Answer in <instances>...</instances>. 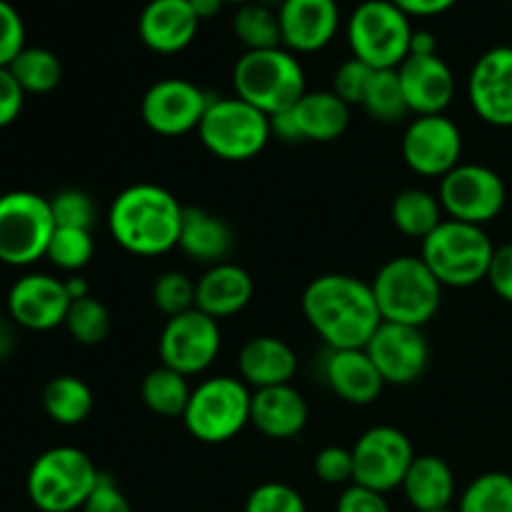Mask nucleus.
I'll return each instance as SVG.
<instances>
[{"label":"nucleus","instance_id":"nucleus-5","mask_svg":"<svg viewBox=\"0 0 512 512\" xmlns=\"http://www.w3.org/2000/svg\"><path fill=\"white\" fill-rule=\"evenodd\" d=\"M495 245L485 228L445 218L420 243V258L443 288H473L488 280Z\"/></svg>","mask_w":512,"mask_h":512},{"label":"nucleus","instance_id":"nucleus-44","mask_svg":"<svg viewBox=\"0 0 512 512\" xmlns=\"http://www.w3.org/2000/svg\"><path fill=\"white\" fill-rule=\"evenodd\" d=\"M80 512H133V508H130V500L125 498V493L118 488V483H115L110 475L100 473L98 485H95L93 493L85 500Z\"/></svg>","mask_w":512,"mask_h":512},{"label":"nucleus","instance_id":"nucleus-45","mask_svg":"<svg viewBox=\"0 0 512 512\" xmlns=\"http://www.w3.org/2000/svg\"><path fill=\"white\" fill-rule=\"evenodd\" d=\"M335 512H393V510H390L388 500H385L383 493L350 483L348 488L340 493Z\"/></svg>","mask_w":512,"mask_h":512},{"label":"nucleus","instance_id":"nucleus-50","mask_svg":"<svg viewBox=\"0 0 512 512\" xmlns=\"http://www.w3.org/2000/svg\"><path fill=\"white\" fill-rule=\"evenodd\" d=\"M410 55H438V38L430 30H415L410 40Z\"/></svg>","mask_w":512,"mask_h":512},{"label":"nucleus","instance_id":"nucleus-19","mask_svg":"<svg viewBox=\"0 0 512 512\" xmlns=\"http://www.w3.org/2000/svg\"><path fill=\"white\" fill-rule=\"evenodd\" d=\"M70 303L65 280L48 273H28L10 285L8 315L18 328L45 333L65 323Z\"/></svg>","mask_w":512,"mask_h":512},{"label":"nucleus","instance_id":"nucleus-30","mask_svg":"<svg viewBox=\"0 0 512 512\" xmlns=\"http://www.w3.org/2000/svg\"><path fill=\"white\" fill-rule=\"evenodd\" d=\"M93 390L75 375H58L43 388V410L53 423L73 428L93 413Z\"/></svg>","mask_w":512,"mask_h":512},{"label":"nucleus","instance_id":"nucleus-40","mask_svg":"<svg viewBox=\"0 0 512 512\" xmlns=\"http://www.w3.org/2000/svg\"><path fill=\"white\" fill-rule=\"evenodd\" d=\"M245 512H308V505L293 485L270 480L248 495Z\"/></svg>","mask_w":512,"mask_h":512},{"label":"nucleus","instance_id":"nucleus-2","mask_svg":"<svg viewBox=\"0 0 512 512\" xmlns=\"http://www.w3.org/2000/svg\"><path fill=\"white\" fill-rule=\"evenodd\" d=\"M183 215L185 208L170 190L155 183H135L110 203L108 230L128 253L155 258L178 248Z\"/></svg>","mask_w":512,"mask_h":512},{"label":"nucleus","instance_id":"nucleus-47","mask_svg":"<svg viewBox=\"0 0 512 512\" xmlns=\"http://www.w3.org/2000/svg\"><path fill=\"white\" fill-rule=\"evenodd\" d=\"M488 283L498 298L512 305V243L495 248L493 263L488 270Z\"/></svg>","mask_w":512,"mask_h":512},{"label":"nucleus","instance_id":"nucleus-25","mask_svg":"<svg viewBox=\"0 0 512 512\" xmlns=\"http://www.w3.org/2000/svg\"><path fill=\"white\" fill-rule=\"evenodd\" d=\"M255 285L245 268L235 263L210 265L195 283V308L215 320L243 313L253 300Z\"/></svg>","mask_w":512,"mask_h":512},{"label":"nucleus","instance_id":"nucleus-18","mask_svg":"<svg viewBox=\"0 0 512 512\" xmlns=\"http://www.w3.org/2000/svg\"><path fill=\"white\" fill-rule=\"evenodd\" d=\"M468 100L483 123L512 128V45H495L475 60Z\"/></svg>","mask_w":512,"mask_h":512},{"label":"nucleus","instance_id":"nucleus-1","mask_svg":"<svg viewBox=\"0 0 512 512\" xmlns=\"http://www.w3.org/2000/svg\"><path fill=\"white\" fill-rule=\"evenodd\" d=\"M303 315L328 350L365 348L383 323L370 283L345 273L310 280L303 293Z\"/></svg>","mask_w":512,"mask_h":512},{"label":"nucleus","instance_id":"nucleus-20","mask_svg":"<svg viewBox=\"0 0 512 512\" xmlns=\"http://www.w3.org/2000/svg\"><path fill=\"white\" fill-rule=\"evenodd\" d=\"M280 38L290 53H318L340 28L338 0H283L278 8Z\"/></svg>","mask_w":512,"mask_h":512},{"label":"nucleus","instance_id":"nucleus-29","mask_svg":"<svg viewBox=\"0 0 512 512\" xmlns=\"http://www.w3.org/2000/svg\"><path fill=\"white\" fill-rule=\"evenodd\" d=\"M390 218H393V225L400 233L423 243V240L443 223L445 213L438 195H433L430 190L423 188H408L400 190L393 198Z\"/></svg>","mask_w":512,"mask_h":512},{"label":"nucleus","instance_id":"nucleus-12","mask_svg":"<svg viewBox=\"0 0 512 512\" xmlns=\"http://www.w3.org/2000/svg\"><path fill=\"white\" fill-rule=\"evenodd\" d=\"M355 485L388 495L403 485L408 468L415 460L413 443L403 430L393 425H375L365 430L353 445Z\"/></svg>","mask_w":512,"mask_h":512},{"label":"nucleus","instance_id":"nucleus-17","mask_svg":"<svg viewBox=\"0 0 512 512\" xmlns=\"http://www.w3.org/2000/svg\"><path fill=\"white\" fill-rule=\"evenodd\" d=\"M365 353L383 375L385 385H413L425 375L430 363V345L423 328L400 323H380Z\"/></svg>","mask_w":512,"mask_h":512},{"label":"nucleus","instance_id":"nucleus-9","mask_svg":"<svg viewBox=\"0 0 512 512\" xmlns=\"http://www.w3.org/2000/svg\"><path fill=\"white\" fill-rule=\"evenodd\" d=\"M253 393L248 385L233 375H215L193 388L188 408L183 413L185 430L198 443L220 445L238 438L250 425Z\"/></svg>","mask_w":512,"mask_h":512},{"label":"nucleus","instance_id":"nucleus-14","mask_svg":"<svg viewBox=\"0 0 512 512\" xmlns=\"http://www.w3.org/2000/svg\"><path fill=\"white\" fill-rule=\"evenodd\" d=\"M403 160L415 175L445 178L463 163V133L448 115H415L403 133Z\"/></svg>","mask_w":512,"mask_h":512},{"label":"nucleus","instance_id":"nucleus-13","mask_svg":"<svg viewBox=\"0 0 512 512\" xmlns=\"http://www.w3.org/2000/svg\"><path fill=\"white\" fill-rule=\"evenodd\" d=\"M223 345L218 320L200 313L198 308L168 318L158 340V353L163 365L178 370L180 375H200L215 363Z\"/></svg>","mask_w":512,"mask_h":512},{"label":"nucleus","instance_id":"nucleus-4","mask_svg":"<svg viewBox=\"0 0 512 512\" xmlns=\"http://www.w3.org/2000/svg\"><path fill=\"white\" fill-rule=\"evenodd\" d=\"M233 88L238 98L263 110L268 118L285 113L308 93L298 55L283 45L268 50H245L233 68Z\"/></svg>","mask_w":512,"mask_h":512},{"label":"nucleus","instance_id":"nucleus-36","mask_svg":"<svg viewBox=\"0 0 512 512\" xmlns=\"http://www.w3.org/2000/svg\"><path fill=\"white\" fill-rule=\"evenodd\" d=\"M93 255H95L93 230L55 228L45 258H48L58 270H65V273L75 275L80 273L90 260H93Z\"/></svg>","mask_w":512,"mask_h":512},{"label":"nucleus","instance_id":"nucleus-32","mask_svg":"<svg viewBox=\"0 0 512 512\" xmlns=\"http://www.w3.org/2000/svg\"><path fill=\"white\" fill-rule=\"evenodd\" d=\"M8 68L25 95H45L58 88L63 80V65L58 55L38 45H25Z\"/></svg>","mask_w":512,"mask_h":512},{"label":"nucleus","instance_id":"nucleus-10","mask_svg":"<svg viewBox=\"0 0 512 512\" xmlns=\"http://www.w3.org/2000/svg\"><path fill=\"white\" fill-rule=\"evenodd\" d=\"M55 233L50 200L33 190L0 195V263L28 268L48 253Z\"/></svg>","mask_w":512,"mask_h":512},{"label":"nucleus","instance_id":"nucleus-49","mask_svg":"<svg viewBox=\"0 0 512 512\" xmlns=\"http://www.w3.org/2000/svg\"><path fill=\"white\" fill-rule=\"evenodd\" d=\"M18 335H15V323L10 315H0V360H8L15 353Z\"/></svg>","mask_w":512,"mask_h":512},{"label":"nucleus","instance_id":"nucleus-46","mask_svg":"<svg viewBox=\"0 0 512 512\" xmlns=\"http://www.w3.org/2000/svg\"><path fill=\"white\" fill-rule=\"evenodd\" d=\"M25 105V90L13 78L10 68H0V128H8L20 118Z\"/></svg>","mask_w":512,"mask_h":512},{"label":"nucleus","instance_id":"nucleus-35","mask_svg":"<svg viewBox=\"0 0 512 512\" xmlns=\"http://www.w3.org/2000/svg\"><path fill=\"white\" fill-rule=\"evenodd\" d=\"M455 512H512V475L490 470L460 493Z\"/></svg>","mask_w":512,"mask_h":512},{"label":"nucleus","instance_id":"nucleus-24","mask_svg":"<svg viewBox=\"0 0 512 512\" xmlns=\"http://www.w3.org/2000/svg\"><path fill=\"white\" fill-rule=\"evenodd\" d=\"M310 418L308 403L303 393L293 385H275V388L253 390L250 403V425L270 440L298 438Z\"/></svg>","mask_w":512,"mask_h":512},{"label":"nucleus","instance_id":"nucleus-26","mask_svg":"<svg viewBox=\"0 0 512 512\" xmlns=\"http://www.w3.org/2000/svg\"><path fill=\"white\" fill-rule=\"evenodd\" d=\"M238 373L240 380L253 390L288 385L298 373V355L285 340L258 335L240 348Z\"/></svg>","mask_w":512,"mask_h":512},{"label":"nucleus","instance_id":"nucleus-48","mask_svg":"<svg viewBox=\"0 0 512 512\" xmlns=\"http://www.w3.org/2000/svg\"><path fill=\"white\" fill-rule=\"evenodd\" d=\"M398 5L410 18H433V15L448 13L450 8L458 5V0H390Z\"/></svg>","mask_w":512,"mask_h":512},{"label":"nucleus","instance_id":"nucleus-38","mask_svg":"<svg viewBox=\"0 0 512 512\" xmlns=\"http://www.w3.org/2000/svg\"><path fill=\"white\" fill-rule=\"evenodd\" d=\"M50 200V210H53L55 228H80L93 230L95 220H98V205L88 193L78 188H68L55 193Z\"/></svg>","mask_w":512,"mask_h":512},{"label":"nucleus","instance_id":"nucleus-16","mask_svg":"<svg viewBox=\"0 0 512 512\" xmlns=\"http://www.w3.org/2000/svg\"><path fill=\"white\" fill-rule=\"evenodd\" d=\"M283 143H333L350 125V105L333 90H308L293 108L270 118Z\"/></svg>","mask_w":512,"mask_h":512},{"label":"nucleus","instance_id":"nucleus-42","mask_svg":"<svg viewBox=\"0 0 512 512\" xmlns=\"http://www.w3.org/2000/svg\"><path fill=\"white\" fill-rule=\"evenodd\" d=\"M313 470L318 480L325 485H348L355 478L353 465V450L340 448V445H330L323 448L313 460Z\"/></svg>","mask_w":512,"mask_h":512},{"label":"nucleus","instance_id":"nucleus-8","mask_svg":"<svg viewBox=\"0 0 512 512\" xmlns=\"http://www.w3.org/2000/svg\"><path fill=\"white\" fill-rule=\"evenodd\" d=\"M413 33L410 15L390 0H363L345 25L353 58L373 70H398L410 55Z\"/></svg>","mask_w":512,"mask_h":512},{"label":"nucleus","instance_id":"nucleus-15","mask_svg":"<svg viewBox=\"0 0 512 512\" xmlns=\"http://www.w3.org/2000/svg\"><path fill=\"white\" fill-rule=\"evenodd\" d=\"M210 95L185 78H163L145 90L140 100L143 123L163 138H178L198 130Z\"/></svg>","mask_w":512,"mask_h":512},{"label":"nucleus","instance_id":"nucleus-41","mask_svg":"<svg viewBox=\"0 0 512 512\" xmlns=\"http://www.w3.org/2000/svg\"><path fill=\"white\" fill-rule=\"evenodd\" d=\"M375 70L370 65H365L363 60L348 58L345 63H340V68L333 75V93L338 95L343 103L363 105L365 90H368L370 78H373Z\"/></svg>","mask_w":512,"mask_h":512},{"label":"nucleus","instance_id":"nucleus-27","mask_svg":"<svg viewBox=\"0 0 512 512\" xmlns=\"http://www.w3.org/2000/svg\"><path fill=\"white\" fill-rule=\"evenodd\" d=\"M400 490L413 512L453 510L450 505L458 495V480L448 460L438 455H415Z\"/></svg>","mask_w":512,"mask_h":512},{"label":"nucleus","instance_id":"nucleus-21","mask_svg":"<svg viewBox=\"0 0 512 512\" xmlns=\"http://www.w3.org/2000/svg\"><path fill=\"white\" fill-rule=\"evenodd\" d=\"M398 78L413 115H443L453 103L455 75L440 55H408L398 68Z\"/></svg>","mask_w":512,"mask_h":512},{"label":"nucleus","instance_id":"nucleus-6","mask_svg":"<svg viewBox=\"0 0 512 512\" xmlns=\"http://www.w3.org/2000/svg\"><path fill=\"white\" fill-rule=\"evenodd\" d=\"M198 138L210 155L225 163H245L258 158L273 138V123L263 110L238 95H210Z\"/></svg>","mask_w":512,"mask_h":512},{"label":"nucleus","instance_id":"nucleus-23","mask_svg":"<svg viewBox=\"0 0 512 512\" xmlns=\"http://www.w3.org/2000/svg\"><path fill=\"white\" fill-rule=\"evenodd\" d=\"M323 375L328 388L350 405H373L385 388L383 375L365 348L328 350L323 358Z\"/></svg>","mask_w":512,"mask_h":512},{"label":"nucleus","instance_id":"nucleus-53","mask_svg":"<svg viewBox=\"0 0 512 512\" xmlns=\"http://www.w3.org/2000/svg\"><path fill=\"white\" fill-rule=\"evenodd\" d=\"M225 3H235V5H245V3H250V0H225Z\"/></svg>","mask_w":512,"mask_h":512},{"label":"nucleus","instance_id":"nucleus-11","mask_svg":"<svg viewBox=\"0 0 512 512\" xmlns=\"http://www.w3.org/2000/svg\"><path fill=\"white\" fill-rule=\"evenodd\" d=\"M438 200L445 218L470 225H485L503 213L508 203L505 180L493 168L480 163H460L440 178Z\"/></svg>","mask_w":512,"mask_h":512},{"label":"nucleus","instance_id":"nucleus-3","mask_svg":"<svg viewBox=\"0 0 512 512\" xmlns=\"http://www.w3.org/2000/svg\"><path fill=\"white\" fill-rule=\"evenodd\" d=\"M383 323L423 328L438 315L443 285L420 255H398L380 265L370 283Z\"/></svg>","mask_w":512,"mask_h":512},{"label":"nucleus","instance_id":"nucleus-31","mask_svg":"<svg viewBox=\"0 0 512 512\" xmlns=\"http://www.w3.org/2000/svg\"><path fill=\"white\" fill-rule=\"evenodd\" d=\"M190 393L193 388L188 385V378L168 365L153 368L140 383V398L145 408L160 418H183Z\"/></svg>","mask_w":512,"mask_h":512},{"label":"nucleus","instance_id":"nucleus-37","mask_svg":"<svg viewBox=\"0 0 512 512\" xmlns=\"http://www.w3.org/2000/svg\"><path fill=\"white\" fill-rule=\"evenodd\" d=\"M65 330L80 345H100L110 335V313L98 298L73 300L65 315Z\"/></svg>","mask_w":512,"mask_h":512},{"label":"nucleus","instance_id":"nucleus-52","mask_svg":"<svg viewBox=\"0 0 512 512\" xmlns=\"http://www.w3.org/2000/svg\"><path fill=\"white\" fill-rule=\"evenodd\" d=\"M65 290H68L70 300H80V298H88L90 295V285L88 280L83 278V275H70L68 280H65Z\"/></svg>","mask_w":512,"mask_h":512},{"label":"nucleus","instance_id":"nucleus-22","mask_svg":"<svg viewBox=\"0 0 512 512\" xmlns=\"http://www.w3.org/2000/svg\"><path fill=\"white\" fill-rule=\"evenodd\" d=\"M200 18L188 0H150L138 18V35L153 53H183L195 40Z\"/></svg>","mask_w":512,"mask_h":512},{"label":"nucleus","instance_id":"nucleus-7","mask_svg":"<svg viewBox=\"0 0 512 512\" xmlns=\"http://www.w3.org/2000/svg\"><path fill=\"white\" fill-rule=\"evenodd\" d=\"M98 480L100 470L88 453L73 445H58L33 460L25 490L40 512H75L83 508Z\"/></svg>","mask_w":512,"mask_h":512},{"label":"nucleus","instance_id":"nucleus-51","mask_svg":"<svg viewBox=\"0 0 512 512\" xmlns=\"http://www.w3.org/2000/svg\"><path fill=\"white\" fill-rule=\"evenodd\" d=\"M188 3L200 20H210L223 10L225 0H188Z\"/></svg>","mask_w":512,"mask_h":512},{"label":"nucleus","instance_id":"nucleus-28","mask_svg":"<svg viewBox=\"0 0 512 512\" xmlns=\"http://www.w3.org/2000/svg\"><path fill=\"white\" fill-rule=\"evenodd\" d=\"M178 248L195 263L218 265L233 253L235 238L223 218L203 208H185Z\"/></svg>","mask_w":512,"mask_h":512},{"label":"nucleus","instance_id":"nucleus-34","mask_svg":"<svg viewBox=\"0 0 512 512\" xmlns=\"http://www.w3.org/2000/svg\"><path fill=\"white\" fill-rule=\"evenodd\" d=\"M360 108L378 123H398L410 113L398 70H375Z\"/></svg>","mask_w":512,"mask_h":512},{"label":"nucleus","instance_id":"nucleus-39","mask_svg":"<svg viewBox=\"0 0 512 512\" xmlns=\"http://www.w3.org/2000/svg\"><path fill=\"white\" fill-rule=\"evenodd\" d=\"M153 305L168 318L195 308V283L180 270H168L153 283Z\"/></svg>","mask_w":512,"mask_h":512},{"label":"nucleus","instance_id":"nucleus-33","mask_svg":"<svg viewBox=\"0 0 512 512\" xmlns=\"http://www.w3.org/2000/svg\"><path fill=\"white\" fill-rule=\"evenodd\" d=\"M233 33L245 45V50H268L283 45L278 10L268 8L258 0L238 5L233 15Z\"/></svg>","mask_w":512,"mask_h":512},{"label":"nucleus","instance_id":"nucleus-54","mask_svg":"<svg viewBox=\"0 0 512 512\" xmlns=\"http://www.w3.org/2000/svg\"><path fill=\"white\" fill-rule=\"evenodd\" d=\"M435 512H455V510H435Z\"/></svg>","mask_w":512,"mask_h":512},{"label":"nucleus","instance_id":"nucleus-43","mask_svg":"<svg viewBox=\"0 0 512 512\" xmlns=\"http://www.w3.org/2000/svg\"><path fill=\"white\" fill-rule=\"evenodd\" d=\"M25 48V23L15 5L0 0V68H8Z\"/></svg>","mask_w":512,"mask_h":512}]
</instances>
